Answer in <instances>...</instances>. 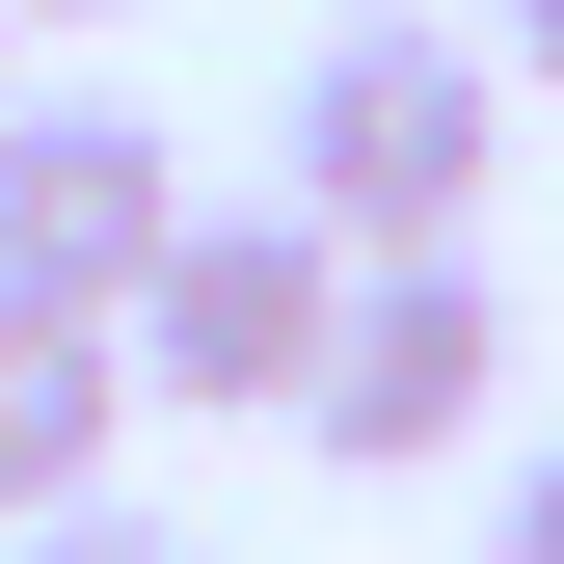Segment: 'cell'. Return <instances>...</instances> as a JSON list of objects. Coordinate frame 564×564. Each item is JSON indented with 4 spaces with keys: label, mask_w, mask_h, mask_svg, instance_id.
Here are the masks:
<instances>
[{
    "label": "cell",
    "mask_w": 564,
    "mask_h": 564,
    "mask_svg": "<svg viewBox=\"0 0 564 564\" xmlns=\"http://www.w3.org/2000/svg\"><path fill=\"white\" fill-rule=\"evenodd\" d=\"M108 431H134V349L0 269V538H28V511H108Z\"/></svg>",
    "instance_id": "cell-5"
},
{
    "label": "cell",
    "mask_w": 564,
    "mask_h": 564,
    "mask_svg": "<svg viewBox=\"0 0 564 564\" xmlns=\"http://www.w3.org/2000/svg\"><path fill=\"white\" fill-rule=\"evenodd\" d=\"M0 108H28V28H0Z\"/></svg>",
    "instance_id": "cell-10"
},
{
    "label": "cell",
    "mask_w": 564,
    "mask_h": 564,
    "mask_svg": "<svg viewBox=\"0 0 564 564\" xmlns=\"http://www.w3.org/2000/svg\"><path fill=\"white\" fill-rule=\"evenodd\" d=\"M0 564H216V538H188V511H28Z\"/></svg>",
    "instance_id": "cell-6"
},
{
    "label": "cell",
    "mask_w": 564,
    "mask_h": 564,
    "mask_svg": "<svg viewBox=\"0 0 564 564\" xmlns=\"http://www.w3.org/2000/svg\"><path fill=\"white\" fill-rule=\"evenodd\" d=\"M484 538H511V564H564V431L511 457V511H484Z\"/></svg>",
    "instance_id": "cell-7"
},
{
    "label": "cell",
    "mask_w": 564,
    "mask_h": 564,
    "mask_svg": "<svg viewBox=\"0 0 564 564\" xmlns=\"http://www.w3.org/2000/svg\"><path fill=\"white\" fill-rule=\"evenodd\" d=\"M296 216L377 269V242H484V188H511V54L431 28V0H349V28L296 54Z\"/></svg>",
    "instance_id": "cell-1"
},
{
    "label": "cell",
    "mask_w": 564,
    "mask_h": 564,
    "mask_svg": "<svg viewBox=\"0 0 564 564\" xmlns=\"http://www.w3.org/2000/svg\"><path fill=\"white\" fill-rule=\"evenodd\" d=\"M188 242V134L134 108V82H28L0 108V269H28V296H134V269Z\"/></svg>",
    "instance_id": "cell-4"
},
{
    "label": "cell",
    "mask_w": 564,
    "mask_h": 564,
    "mask_svg": "<svg viewBox=\"0 0 564 564\" xmlns=\"http://www.w3.org/2000/svg\"><path fill=\"white\" fill-rule=\"evenodd\" d=\"M484 54H511V82H564V0H484Z\"/></svg>",
    "instance_id": "cell-8"
},
{
    "label": "cell",
    "mask_w": 564,
    "mask_h": 564,
    "mask_svg": "<svg viewBox=\"0 0 564 564\" xmlns=\"http://www.w3.org/2000/svg\"><path fill=\"white\" fill-rule=\"evenodd\" d=\"M323 323H349V242L269 188V216H216L188 188V242L108 296V349H134V403H216V431H296L323 403Z\"/></svg>",
    "instance_id": "cell-2"
},
{
    "label": "cell",
    "mask_w": 564,
    "mask_h": 564,
    "mask_svg": "<svg viewBox=\"0 0 564 564\" xmlns=\"http://www.w3.org/2000/svg\"><path fill=\"white\" fill-rule=\"evenodd\" d=\"M0 28H134V0H0Z\"/></svg>",
    "instance_id": "cell-9"
},
{
    "label": "cell",
    "mask_w": 564,
    "mask_h": 564,
    "mask_svg": "<svg viewBox=\"0 0 564 564\" xmlns=\"http://www.w3.org/2000/svg\"><path fill=\"white\" fill-rule=\"evenodd\" d=\"M484 403H511V296H484V242H377L349 323H323V403H296V431H323L349 484H431Z\"/></svg>",
    "instance_id": "cell-3"
}]
</instances>
